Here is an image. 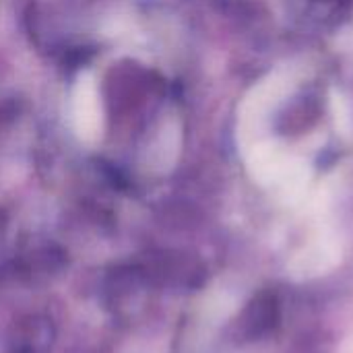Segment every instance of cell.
Wrapping results in <instances>:
<instances>
[{"label": "cell", "mask_w": 353, "mask_h": 353, "mask_svg": "<svg viewBox=\"0 0 353 353\" xmlns=\"http://www.w3.org/2000/svg\"><path fill=\"white\" fill-rule=\"evenodd\" d=\"M279 319H281V308L277 296L271 292H261L246 304L244 312L240 314L238 329L244 339L254 341L275 331Z\"/></svg>", "instance_id": "1"}, {"label": "cell", "mask_w": 353, "mask_h": 353, "mask_svg": "<svg viewBox=\"0 0 353 353\" xmlns=\"http://www.w3.org/2000/svg\"><path fill=\"white\" fill-rule=\"evenodd\" d=\"M56 331L50 319L33 314L17 323L10 353H48L54 343Z\"/></svg>", "instance_id": "2"}, {"label": "cell", "mask_w": 353, "mask_h": 353, "mask_svg": "<svg viewBox=\"0 0 353 353\" xmlns=\"http://www.w3.org/2000/svg\"><path fill=\"white\" fill-rule=\"evenodd\" d=\"M74 122L83 139H91L99 130V103L97 87L89 74H81L74 91Z\"/></svg>", "instance_id": "3"}]
</instances>
